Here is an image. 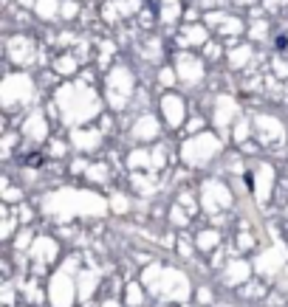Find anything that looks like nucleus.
Listing matches in <instances>:
<instances>
[{"mask_svg": "<svg viewBox=\"0 0 288 307\" xmlns=\"http://www.w3.org/2000/svg\"><path fill=\"white\" fill-rule=\"evenodd\" d=\"M20 161L25 163V166H40V163H43V158L37 155V152H31V155H25V158H20Z\"/></svg>", "mask_w": 288, "mask_h": 307, "instance_id": "nucleus-1", "label": "nucleus"}, {"mask_svg": "<svg viewBox=\"0 0 288 307\" xmlns=\"http://www.w3.org/2000/svg\"><path fill=\"white\" fill-rule=\"evenodd\" d=\"M243 181H246V186H249V189H254V175H249V172H246V178H243Z\"/></svg>", "mask_w": 288, "mask_h": 307, "instance_id": "nucleus-2", "label": "nucleus"}]
</instances>
